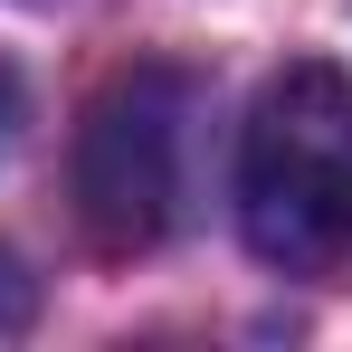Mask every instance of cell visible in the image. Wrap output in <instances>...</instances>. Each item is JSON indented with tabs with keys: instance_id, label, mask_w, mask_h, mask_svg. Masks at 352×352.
<instances>
[{
	"instance_id": "3957f363",
	"label": "cell",
	"mask_w": 352,
	"mask_h": 352,
	"mask_svg": "<svg viewBox=\"0 0 352 352\" xmlns=\"http://www.w3.org/2000/svg\"><path fill=\"white\" fill-rule=\"evenodd\" d=\"M10 124H19V76L0 67V143H10Z\"/></svg>"
},
{
	"instance_id": "6da1fadb",
	"label": "cell",
	"mask_w": 352,
	"mask_h": 352,
	"mask_svg": "<svg viewBox=\"0 0 352 352\" xmlns=\"http://www.w3.org/2000/svg\"><path fill=\"white\" fill-rule=\"evenodd\" d=\"M238 229L276 276L352 267V76L286 67L238 133Z\"/></svg>"
},
{
	"instance_id": "7a4b0ae2",
	"label": "cell",
	"mask_w": 352,
	"mask_h": 352,
	"mask_svg": "<svg viewBox=\"0 0 352 352\" xmlns=\"http://www.w3.org/2000/svg\"><path fill=\"white\" fill-rule=\"evenodd\" d=\"M190 124H200V76H181V67H124L86 105V124H76V219L96 248L143 257L181 229Z\"/></svg>"
}]
</instances>
